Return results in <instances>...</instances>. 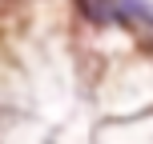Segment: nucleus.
<instances>
[{"mask_svg": "<svg viewBox=\"0 0 153 144\" xmlns=\"http://www.w3.org/2000/svg\"><path fill=\"white\" fill-rule=\"evenodd\" d=\"M76 4H81V12L89 16L93 24H109L117 16V4H113V0H76Z\"/></svg>", "mask_w": 153, "mask_h": 144, "instance_id": "nucleus-1", "label": "nucleus"}]
</instances>
